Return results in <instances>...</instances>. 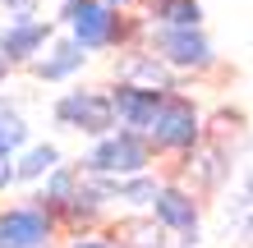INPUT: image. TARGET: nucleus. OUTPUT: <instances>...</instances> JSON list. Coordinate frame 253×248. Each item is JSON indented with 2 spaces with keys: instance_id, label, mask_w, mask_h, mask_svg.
Returning a JSON list of instances; mask_svg holds the SVG:
<instances>
[{
  "instance_id": "f257e3e1",
  "label": "nucleus",
  "mask_w": 253,
  "mask_h": 248,
  "mask_svg": "<svg viewBox=\"0 0 253 248\" xmlns=\"http://www.w3.org/2000/svg\"><path fill=\"white\" fill-rule=\"evenodd\" d=\"M55 23H60L65 37L79 51H87V55L138 46V37H143V19L138 14H120V9L101 5V0H79V5H69V9L55 14Z\"/></svg>"
},
{
  "instance_id": "f03ea898",
  "label": "nucleus",
  "mask_w": 253,
  "mask_h": 248,
  "mask_svg": "<svg viewBox=\"0 0 253 248\" xmlns=\"http://www.w3.org/2000/svg\"><path fill=\"white\" fill-rule=\"evenodd\" d=\"M79 175H101V179H125V175H143L157 166V152L143 134L129 129H111L101 138H87V152L79 156Z\"/></svg>"
},
{
  "instance_id": "7ed1b4c3",
  "label": "nucleus",
  "mask_w": 253,
  "mask_h": 248,
  "mask_svg": "<svg viewBox=\"0 0 253 248\" xmlns=\"http://www.w3.org/2000/svg\"><path fill=\"white\" fill-rule=\"evenodd\" d=\"M138 46H147L170 74H207L216 69V46L203 28H166V23H143Z\"/></svg>"
},
{
  "instance_id": "20e7f679",
  "label": "nucleus",
  "mask_w": 253,
  "mask_h": 248,
  "mask_svg": "<svg viewBox=\"0 0 253 248\" xmlns=\"http://www.w3.org/2000/svg\"><path fill=\"white\" fill-rule=\"evenodd\" d=\"M203 134H207L203 106L193 97H184V92H166L152 129H147V142H152L157 156H184V152H193L203 142Z\"/></svg>"
},
{
  "instance_id": "39448f33",
  "label": "nucleus",
  "mask_w": 253,
  "mask_h": 248,
  "mask_svg": "<svg viewBox=\"0 0 253 248\" xmlns=\"http://www.w3.org/2000/svg\"><path fill=\"white\" fill-rule=\"evenodd\" d=\"M147 216L170 235V248H198L203 239V198L180 179H161Z\"/></svg>"
},
{
  "instance_id": "423d86ee",
  "label": "nucleus",
  "mask_w": 253,
  "mask_h": 248,
  "mask_svg": "<svg viewBox=\"0 0 253 248\" xmlns=\"http://www.w3.org/2000/svg\"><path fill=\"white\" fill-rule=\"evenodd\" d=\"M51 120L83 138H101L115 129V110H111V92L106 87H65L51 101Z\"/></svg>"
},
{
  "instance_id": "0eeeda50",
  "label": "nucleus",
  "mask_w": 253,
  "mask_h": 248,
  "mask_svg": "<svg viewBox=\"0 0 253 248\" xmlns=\"http://www.w3.org/2000/svg\"><path fill=\"white\" fill-rule=\"evenodd\" d=\"M55 235H60L55 216L37 202L19 198L9 207H0V248H51Z\"/></svg>"
},
{
  "instance_id": "6e6552de",
  "label": "nucleus",
  "mask_w": 253,
  "mask_h": 248,
  "mask_svg": "<svg viewBox=\"0 0 253 248\" xmlns=\"http://www.w3.org/2000/svg\"><path fill=\"white\" fill-rule=\"evenodd\" d=\"M230 170H235L230 147L203 134V142H198V147L180 156V175H175V179H180V184H189L193 193H216V188H226Z\"/></svg>"
},
{
  "instance_id": "1a4fd4ad",
  "label": "nucleus",
  "mask_w": 253,
  "mask_h": 248,
  "mask_svg": "<svg viewBox=\"0 0 253 248\" xmlns=\"http://www.w3.org/2000/svg\"><path fill=\"white\" fill-rule=\"evenodd\" d=\"M55 37V23L51 19H19V23H0V55H5V60L14 65V69H28L37 60L42 51H46V41Z\"/></svg>"
},
{
  "instance_id": "9d476101",
  "label": "nucleus",
  "mask_w": 253,
  "mask_h": 248,
  "mask_svg": "<svg viewBox=\"0 0 253 248\" xmlns=\"http://www.w3.org/2000/svg\"><path fill=\"white\" fill-rule=\"evenodd\" d=\"M115 83L147 87V92H175V87H180V74H170L147 46H125L120 60H115Z\"/></svg>"
},
{
  "instance_id": "9b49d317",
  "label": "nucleus",
  "mask_w": 253,
  "mask_h": 248,
  "mask_svg": "<svg viewBox=\"0 0 253 248\" xmlns=\"http://www.w3.org/2000/svg\"><path fill=\"white\" fill-rule=\"evenodd\" d=\"M111 110H115V129H129V134H143L152 129L157 110H161V97L166 92H147V87H129V83H111Z\"/></svg>"
},
{
  "instance_id": "f8f14e48",
  "label": "nucleus",
  "mask_w": 253,
  "mask_h": 248,
  "mask_svg": "<svg viewBox=\"0 0 253 248\" xmlns=\"http://www.w3.org/2000/svg\"><path fill=\"white\" fill-rule=\"evenodd\" d=\"M87 60H92L87 51H79L65 33H55V37L46 41V51L28 65V74H33L37 83H51V87H55V83H74V78L87 69Z\"/></svg>"
},
{
  "instance_id": "ddd939ff",
  "label": "nucleus",
  "mask_w": 253,
  "mask_h": 248,
  "mask_svg": "<svg viewBox=\"0 0 253 248\" xmlns=\"http://www.w3.org/2000/svg\"><path fill=\"white\" fill-rule=\"evenodd\" d=\"M106 235L120 248H170V235L147 212H125V216H115V221H106Z\"/></svg>"
},
{
  "instance_id": "4468645a",
  "label": "nucleus",
  "mask_w": 253,
  "mask_h": 248,
  "mask_svg": "<svg viewBox=\"0 0 253 248\" xmlns=\"http://www.w3.org/2000/svg\"><path fill=\"white\" fill-rule=\"evenodd\" d=\"M79 179H83V175H79V166H74V161H60L51 175H42V179L33 184L28 202H37V207H46V212L55 216V212H60L65 202L74 198V193H79Z\"/></svg>"
},
{
  "instance_id": "2eb2a0df",
  "label": "nucleus",
  "mask_w": 253,
  "mask_h": 248,
  "mask_svg": "<svg viewBox=\"0 0 253 248\" xmlns=\"http://www.w3.org/2000/svg\"><path fill=\"white\" fill-rule=\"evenodd\" d=\"M143 23H166V28H203V0H138Z\"/></svg>"
},
{
  "instance_id": "dca6fc26",
  "label": "nucleus",
  "mask_w": 253,
  "mask_h": 248,
  "mask_svg": "<svg viewBox=\"0 0 253 248\" xmlns=\"http://www.w3.org/2000/svg\"><path fill=\"white\" fill-rule=\"evenodd\" d=\"M60 161H65V152L55 147V142H28V147L14 156V184H28V188H33L42 175H51Z\"/></svg>"
},
{
  "instance_id": "f3484780",
  "label": "nucleus",
  "mask_w": 253,
  "mask_h": 248,
  "mask_svg": "<svg viewBox=\"0 0 253 248\" xmlns=\"http://www.w3.org/2000/svg\"><path fill=\"white\" fill-rule=\"evenodd\" d=\"M28 142H33V124H28V115L19 110V101L0 87V152L19 156Z\"/></svg>"
},
{
  "instance_id": "a211bd4d",
  "label": "nucleus",
  "mask_w": 253,
  "mask_h": 248,
  "mask_svg": "<svg viewBox=\"0 0 253 248\" xmlns=\"http://www.w3.org/2000/svg\"><path fill=\"white\" fill-rule=\"evenodd\" d=\"M157 188H161V175H152V170L125 175V179H115V207H125V212H147V207H152V198H157Z\"/></svg>"
},
{
  "instance_id": "6ab92c4d",
  "label": "nucleus",
  "mask_w": 253,
  "mask_h": 248,
  "mask_svg": "<svg viewBox=\"0 0 253 248\" xmlns=\"http://www.w3.org/2000/svg\"><path fill=\"white\" fill-rule=\"evenodd\" d=\"M249 212H253V170L240 179V188L226 198V221L235 225V221H240V216H249Z\"/></svg>"
},
{
  "instance_id": "aec40b11",
  "label": "nucleus",
  "mask_w": 253,
  "mask_h": 248,
  "mask_svg": "<svg viewBox=\"0 0 253 248\" xmlns=\"http://www.w3.org/2000/svg\"><path fill=\"white\" fill-rule=\"evenodd\" d=\"M0 14H5L9 23H19V19H37V14H42V0H0Z\"/></svg>"
},
{
  "instance_id": "412c9836",
  "label": "nucleus",
  "mask_w": 253,
  "mask_h": 248,
  "mask_svg": "<svg viewBox=\"0 0 253 248\" xmlns=\"http://www.w3.org/2000/svg\"><path fill=\"white\" fill-rule=\"evenodd\" d=\"M65 248H120L106 230H92V235H69V244Z\"/></svg>"
},
{
  "instance_id": "4be33fe9",
  "label": "nucleus",
  "mask_w": 253,
  "mask_h": 248,
  "mask_svg": "<svg viewBox=\"0 0 253 248\" xmlns=\"http://www.w3.org/2000/svg\"><path fill=\"white\" fill-rule=\"evenodd\" d=\"M9 188H14V156L0 152V198H5Z\"/></svg>"
},
{
  "instance_id": "5701e85b",
  "label": "nucleus",
  "mask_w": 253,
  "mask_h": 248,
  "mask_svg": "<svg viewBox=\"0 0 253 248\" xmlns=\"http://www.w3.org/2000/svg\"><path fill=\"white\" fill-rule=\"evenodd\" d=\"M235 230H240V248H253V212L240 216V221H235Z\"/></svg>"
},
{
  "instance_id": "b1692460",
  "label": "nucleus",
  "mask_w": 253,
  "mask_h": 248,
  "mask_svg": "<svg viewBox=\"0 0 253 248\" xmlns=\"http://www.w3.org/2000/svg\"><path fill=\"white\" fill-rule=\"evenodd\" d=\"M101 5H111V9H120V14H133V9H138V0H101Z\"/></svg>"
},
{
  "instance_id": "393cba45",
  "label": "nucleus",
  "mask_w": 253,
  "mask_h": 248,
  "mask_svg": "<svg viewBox=\"0 0 253 248\" xmlns=\"http://www.w3.org/2000/svg\"><path fill=\"white\" fill-rule=\"evenodd\" d=\"M9 78H14V65H9V60H5V55H0V87H5V83H9Z\"/></svg>"
}]
</instances>
